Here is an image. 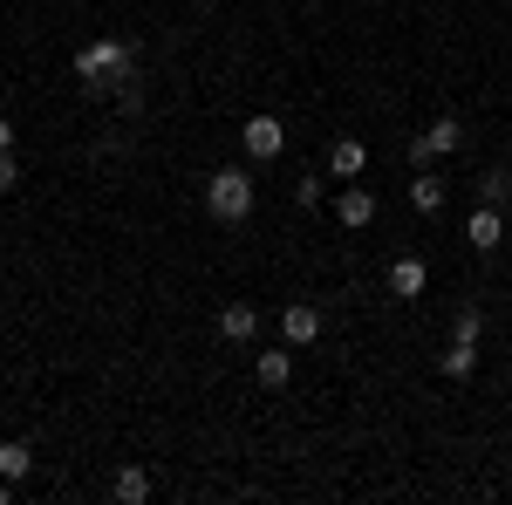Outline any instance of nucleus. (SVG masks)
Here are the masks:
<instances>
[{
	"label": "nucleus",
	"instance_id": "nucleus-1",
	"mask_svg": "<svg viewBox=\"0 0 512 505\" xmlns=\"http://www.w3.org/2000/svg\"><path fill=\"white\" fill-rule=\"evenodd\" d=\"M253 198H260V192H253V178H246L239 164H226V171L205 178V212H212L219 226H239V219L253 212Z\"/></svg>",
	"mask_w": 512,
	"mask_h": 505
},
{
	"label": "nucleus",
	"instance_id": "nucleus-2",
	"mask_svg": "<svg viewBox=\"0 0 512 505\" xmlns=\"http://www.w3.org/2000/svg\"><path fill=\"white\" fill-rule=\"evenodd\" d=\"M130 55H137L130 41H89V48H76V76L103 89V82L130 76Z\"/></svg>",
	"mask_w": 512,
	"mask_h": 505
},
{
	"label": "nucleus",
	"instance_id": "nucleus-3",
	"mask_svg": "<svg viewBox=\"0 0 512 505\" xmlns=\"http://www.w3.org/2000/svg\"><path fill=\"white\" fill-rule=\"evenodd\" d=\"M458 137H465V130H458V117H437L424 137H410V164H417V171H431L437 157L458 151Z\"/></svg>",
	"mask_w": 512,
	"mask_h": 505
},
{
	"label": "nucleus",
	"instance_id": "nucleus-4",
	"mask_svg": "<svg viewBox=\"0 0 512 505\" xmlns=\"http://www.w3.org/2000/svg\"><path fill=\"white\" fill-rule=\"evenodd\" d=\"M239 144H246V157L267 164V157L287 151V123H280V117H246V123H239Z\"/></svg>",
	"mask_w": 512,
	"mask_h": 505
},
{
	"label": "nucleus",
	"instance_id": "nucleus-5",
	"mask_svg": "<svg viewBox=\"0 0 512 505\" xmlns=\"http://www.w3.org/2000/svg\"><path fill=\"white\" fill-rule=\"evenodd\" d=\"M335 219H342L349 233H362V226H376V192H369L362 178H355V185H342V192H335Z\"/></svg>",
	"mask_w": 512,
	"mask_h": 505
},
{
	"label": "nucleus",
	"instance_id": "nucleus-6",
	"mask_svg": "<svg viewBox=\"0 0 512 505\" xmlns=\"http://www.w3.org/2000/svg\"><path fill=\"white\" fill-rule=\"evenodd\" d=\"M280 342H287V349H315V342H321V308L294 301V308L280 314Z\"/></svg>",
	"mask_w": 512,
	"mask_h": 505
},
{
	"label": "nucleus",
	"instance_id": "nucleus-7",
	"mask_svg": "<svg viewBox=\"0 0 512 505\" xmlns=\"http://www.w3.org/2000/svg\"><path fill=\"white\" fill-rule=\"evenodd\" d=\"M362 171H369V144H362V137H335V151H328V178H335V185H355Z\"/></svg>",
	"mask_w": 512,
	"mask_h": 505
},
{
	"label": "nucleus",
	"instance_id": "nucleus-8",
	"mask_svg": "<svg viewBox=\"0 0 512 505\" xmlns=\"http://www.w3.org/2000/svg\"><path fill=\"white\" fill-rule=\"evenodd\" d=\"M465 239H472L478 253H492V246L506 239V205H478V212H472V226H465Z\"/></svg>",
	"mask_w": 512,
	"mask_h": 505
},
{
	"label": "nucleus",
	"instance_id": "nucleus-9",
	"mask_svg": "<svg viewBox=\"0 0 512 505\" xmlns=\"http://www.w3.org/2000/svg\"><path fill=\"white\" fill-rule=\"evenodd\" d=\"M424 287H431V267H424L417 253H403V260L390 267V294H403V301H417Z\"/></svg>",
	"mask_w": 512,
	"mask_h": 505
},
{
	"label": "nucleus",
	"instance_id": "nucleus-10",
	"mask_svg": "<svg viewBox=\"0 0 512 505\" xmlns=\"http://www.w3.org/2000/svg\"><path fill=\"white\" fill-rule=\"evenodd\" d=\"M253 383L260 389H287L294 383V349H267L260 362H253Z\"/></svg>",
	"mask_w": 512,
	"mask_h": 505
},
{
	"label": "nucleus",
	"instance_id": "nucleus-11",
	"mask_svg": "<svg viewBox=\"0 0 512 505\" xmlns=\"http://www.w3.org/2000/svg\"><path fill=\"white\" fill-rule=\"evenodd\" d=\"M219 335H226V342H253V335H260V314L246 308V301L219 308Z\"/></svg>",
	"mask_w": 512,
	"mask_h": 505
},
{
	"label": "nucleus",
	"instance_id": "nucleus-12",
	"mask_svg": "<svg viewBox=\"0 0 512 505\" xmlns=\"http://www.w3.org/2000/svg\"><path fill=\"white\" fill-rule=\"evenodd\" d=\"M410 205H417L424 219L444 212V178H437V171H417V178H410Z\"/></svg>",
	"mask_w": 512,
	"mask_h": 505
},
{
	"label": "nucleus",
	"instance_id": "nucleus-13",
	"mask_svg": "<svg viewBox=\"0 0 512 505\" xmlns=\"http://www.w3.org/2000/svg\"><path fill=\"white\" fill-rule=\"evenodd\" d=\"M437 369H444L451 383H465V376L478 369V342H458V335H451V349H444V362H437Z\"/></svg>",
	"mask_w": 512,
	"mask_h": 505
},
{
	"label": "nucleus",
	"instance_id": "nucleus-14",
	"mask_svg": "<svg viewBox=\"0 0 512 505\" xmlns=\"http://www.w3.org/2000/svg\"><path fill=\"white\" fill-rule=\"evenodd\" d=\"M110 492H117L123 505H144V499H151V471H144V465H123Z\"/></svg>",
	"mask_w": 512,
	"mask_h": 505
},
{
	"label": "nucleus",
	"instance_id": "nucleus-15",
	"mask_svg": "<svg viewBox=\"0 0 512 505\" xmlns=\"http://www.w3.org/2000/svg\"><path fill=\"white\" fill-rule=\"evenodd\" d=\"M28 471H35V451H28V444H0V478H14V485H21Z\"/></svg>",
	"mask_w": 512,
	"mask_h": 505
},
{
	"label": "nucleus",
	"instance_id": "nucleus-16",
	"mask_svg": "<svg viewBox=\"0 0 512 505\" xmlns=\"http://www.w3.org/2000/svg\"><path fill=\"white\" fill-rule=\"evenodd\" d=\"M506 198H512L506 171H485V178H478V205H506Z\"/></svg>",
	"mask_w": 512,
	"mask_h": 505
},
{
	"label": "nucleus",
	"instance_id": "nucleus-17",
	"mask_svg": "<svg viewBox=\"0 0 512 505\" xmlns=\"http://www.w3.org/2000/svg\"><path fill=\"white\" fill-rule=\"evenodd\" d=\"M478 328H485V314H478V308H458V321H451V335H458V342H478Z\"/></svg>",
	"mask_w": 512,
	"mask_h": 505
},
{
	"label": "nucleus",
	"instance_id": "nucleus-18",
	"mask_svg": "<svg viewBox=\"0 0 512 505\" xmlns=\"http://www.w3.org/2000/svg\"><path fill=\"white\" fill-rule=\"evenodd\" d=\"M14 185H21V157L0 151V192H14Z\"/></svg>",
	"mask_w": 512,
	"mask_h": 505
},
{
	"label": "nucleus",
	"instance_id": "nucleus-19",
	"mask_svg": "<svg viewBox=\"0 0 512 505\" xmlns=\"http://www.w3.org/2000/svg\"><path fill=\"white\" fill-rule=\"evenodd\" d=\"M0 151H14V123L0 117Z\"/></svg>",
	"mask_w": 512,
	"mask_h": 505
},
{
	"label": "nucleus",
	"instance_id": "nucleus-20",
	"mask_svg": "<svg viewBox=\"0 0 512 505\" xmlns=\"http://www.w3.org/2000/svg\"><path fill=\"white\" fill-rule=\"evenodd\" d=\"M7 499H14V478H0V505H7Z\"/></svg>",
	"mask_w": 512,
	"mask_h": 505
},
{
	"label": "nucleus",
	"instance_id": "nucleus-21",
	"mask_svg": "<svg viewBox=\"0 0 512 505\" xmlns=\"http://www.w3.org/2000/svg\"><path fill=\"white\" fill-rule=\"evenodd\" d=\"M506 219H512V198H506Z\"/></svg>",
	"mask_w": 512,
	"mask_h": 505
}]
</instances>
